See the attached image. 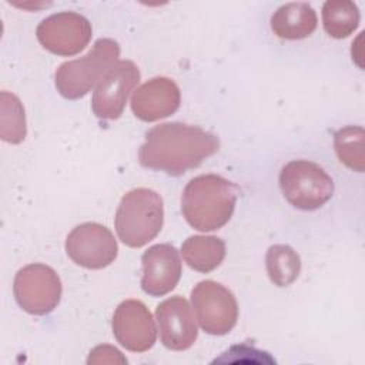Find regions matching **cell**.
Segmentation results:
<instances>
[{"label":"cell","instance_id":"19","mask_svg":"<svg viewBox=\"0 0 365 365\" xmlns=\"http://www.w3.org/2000/svg\"><path fill=\"white\" fill-rule=\"evenodd\" d=\"M364 137V128L359 125L342 127L334 135V147L339 161L358 173L365 168Z\"/></svg>","mask_w":365,"mask_h":365},{"label":"cell","instance_id":"5","mask_svg":"<svg viewBox=\"0 0 365 365\" xmlns=\"http://www.w3.org/2000/svg\"><path fill=\"white\" fill-rule=\"evenodd\" d=\"M279 188L294 208L314 211L331 200L334 181L319 164L309 160H292L281 168Z\"/></svg>","mask_w":365,"mask_h":365},{"label":"cell","instance_id":"10","mask_svg":"<svg viewBox=\"0 0 365 365\" xmlns=\"http://www.w3.org/2000/svg\"><path fill=\"white\" fill-rule=\"evenodd\" d=\"M140 81V70L131 60H118L93 91L91 108L101 120H117L130 93Z\"/></svg>","mask_w":365,"mask_h":365},{"label":"cell","instance_id":"17","mask_svg":"<svg viewBox=\"0 0 365 365\" xmlns=\"http://www.w3.org/2000/svg\"><path fill=\"white\" fill-rule=\"evenodd\" d=\"M359 9L349 0H328L322 6L325 31L334 38L351 36L359 26Z\"/></svg>","mask_w":365,"mask_h":365},{"label":"cell","instance_id":"14","mask_svg":"<svg viewBox=\"0 0 365 365\" xmlns=\"http://www.w3.org/2000/svg\"><path fill=\"white\" fill-rule=\"evenodd\" d=\"M180 101V88L171 78L154 77L133 93L131 110L137 118L150 123L174 114Z\"/></svg>","mask_w":365,"mask_h":365},{"label":"cell","instance_id":"2","mask_svg":"<svg viewBox=\"0 0 365 365\" xmlns=\"http://www.w3.org/2000/svg\"><path fill=\"white\" fill-rule=\"evenodd\" d=\"M237 187L217 174H201L188 181L181 195L185 221L198 231H215L232 217Z\"/></svg>","mask_w":365,"mask_h":365},{"label":"cell","instance_id":"9","mask_svg":"<svg viewBox=\"0 0 365 365\" xmlns=\"http://www.w3.org/2000/svg\"><path fill=\"white\" fill-rule=\"evenodd\" d=\"M38 43L57 56H74L86 48L93 36L90 21L76 11L54 13L37 26Z\"/></svg>","mask_w":365,"mask_h":365},{"label":"cell","instance_id":"12","mask_svg":"<svg viewBox=\"0 0 365 365\" xmlns=\"http://www.w3.org/2000/svg\"><path fill=\"white\" fill-rule=\"evenodd\" d=\"M160 339L171 351H184L194 345L198 336L197 322L188 301L181 295L164 299L155 308Z\"/></svg>","mask_w":365,"mask_h":365},{"label":"cell","instance_id":"21","mask_svg":"<svg viewBox=\"0 0 365 365\" xmlns=\"http://www.w3.org/2000/svg\"><path fill=\"white\" fill-rule=\"evenodd\" d=\"M87 364H127V359L115 346L98 345L90 351Z\"/></svg>","mask_w":365,"mask_h":365},{"label":"cell","instance_id":"8","mask_svg":"<svg viewBox=\"0 0 365 365\" xmlns=\"http://www.w3.org/2000/svg\"><path fill=\"white\" fill-rule=\"evenodd\" d=\"M66 252L70 259L87 269L108 267L118 254L113 232L98 222H83L66 238Z\"/></svg>","mask_w":365,"mask_h":365},{"label":"cell","instance_id":"3","mask_svg":"<svg viewBox=\"0 0 365 365\" xmlns=\"http://www.w3.org/2000/svg\"><path fill=\"white\" fill-rule=\"evenodd\" d=\"M164 222L161 195L150 188H134L125 192L117 207L114 225L123 244L140 248L154 240Z\"/></svg>","mask_w":365,"mask_h":365},{"label":"cell","instance_id":"7","mask_svg":"<svg viewBox=\"0 0 365 365\" xmlns=\"http://www.w3.org/2000/svg\"><path fill=\"white\" fill-rule=\"evenodd\" d=\"M191 302L200 327L210 335H225L237 324V299L228 288L217 281H200L191 289Z\"/></svg>","mask_w":365,"mask_h":365},{"label":"cell","instance_id":"1","mask_svg":"<svg viewBox=\"0 0 365 365\" xmlns=\"http://www.w3.org/2000/svg\"><path fill=\"white\" fill-rule=\"evenodd\" d=\"M218 148V137L198 125L161 123L145 133L138 150V161L145 168L178 177L198 167Z\"/></svg>","mask_w":365,"mask_h":365},{"label":"cell","instance_id":"6","mask_svg":"<svg viewBox=\"0 0 365 365\" xmlns=\"http://www.w3.org/2000/svg\"><path fill=\"white\" fill-rule=\"evenodd\" d=\"M58 274L46 264H29L14 277L13 294L20 308L31 315H46L54 311L61 299Z\"/></svg>","mask_w":365,"mask_h":365},{"label":"cell","instance_id":"13","mask_svg":"<svg viewBox=\"0 0 365 365\" xmlns=\"http://www.w3.org/2000/svg\"><path fill=\"white\" fill-rule=\"evenodd\" d=\"M141 288L151 297H163L171 292L181 278V259L171 244H155L141 257Z\"/></svg>","mask_w":365,"mask_h":365},{"label":"cell","instance_id":"4","mask_svg":"<svg viewBox=\"0 0 365 365\" xmlns=\"http://www.w3.org/2000/svg\"><path fill=\"white\" fill-rule=\"evenodd\" d=\"M120 46L113 38H98L91 50L77 60L64 61L54 73L57 91L67 100L84 97L118 61Z\"/></svg>","mask_w":365,"mask_h":365},{"label":"cell","instance_id":"11","mask_svg":"<svg viewBox=\"0 0 365 365\" xmlns=\"http://www.w3.org/2000/svg\"><path fill=\"white\" fill-rule=\"evenodd\" d=\"M111 328L117 342L131 352H145L155 344L153 315L138 299H125L115 308Z\"/></svg>","mask_w":365,"mask_h":365},{"label":"cell","instance_id":"16","mask_svg":"<svg viewBox=\"0 0 365 365\" xmlns=\"http://www.w3.org/2000/svg\"><path fill=\"white\" fill-rule=\"evenodd\" d=\"M181 254L194 271L211 272L225 257V242L214 235H191L182 242Z\"/></svg>","mask_w":365,"mask_h":365},{"label":"cell","instance_id":"18","mask_svg":"<svg viewBox=\"0 0 365 365\" xmlns=\"http://www.w3.org/2000/svg\"><path fill=\"white\" fill-rule=\"evenodd\" d=\"M265 267L269 279L277 287H288L299 275L301 258L292 247L275 244L267 251Z\"/></svg>","mask_w":365,"mask_h":365},{"label":"cell","instance_id":"15","mask_svg":"<svg viewBox=\"0 0 365 365\" xmlns=\"http://www.w3.org/2000/svg\"><path fill=\"white\" fill-rule=\"evenodd\" d=\"M269 26L279 38L302 40L315 31L318 17L308 3H285L272 13Z\"/></svg>","mask_w":365,"mask_h":365},{"label":"cell","instance_id":"20","mask_svg":"<svg viewBox=\"0 0 365 365\" xmlns=\"http://www.w3.org/2000/svg\"><path fill=\"white\" fill-rule=\"evenodd\" d=\"M1 127L0 135L1 140L19 144L26 138L27 127H26V114L21 101L9 91H1Z\"/></svg>","mask_w":365,"mask_h":365}]
</instances>
